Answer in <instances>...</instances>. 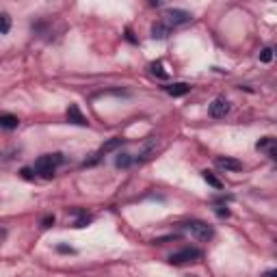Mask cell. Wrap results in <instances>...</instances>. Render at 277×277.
Wrapping results in <instances>:
<instances>
[{
    "label": "cell",
    "mask_w": 277,
    "mask_h": 277,
    "mask_svg": "<svg viewBox=\"0 0 277 277\" xmlns=\"http://www.w3.org/2000/svg\"><path fill=\"white\" fill-rule=\"evenodd\" d=\"M119 145H123V138H121V136H115V138H111V141H108V143H104V145H102V148H100V154L104 156V154H108V152L117 150Z\"/></svg>",
    "instance_id": "12"
},
{
    "label": "cell",
    "mask_w": 277,
    "mask_h": 277,
    "mask_svg": "<svg viewBox=\"0 0 277 277\" xmlns=\"http://www.w3.org/2000/svg\"><path fill=\"white\" fill-rule=\"evenodd\" d=\"M0 126H3L5 130H13V128L20 126V119L16 117V115L5 113V115H0Z\"/></svg>",
    "instance_id": "11"
},
{
    "label": "cell",
    "mask_w": 277,
    "mask_h": 277,
    "mask_svg": "<svg viewBox=\"0 0 277 277\" xmlns=\"http://www.w3.org/2000/svg\"><path fill=\"white\" fill-rule=\"evenodd\" d=\"M165 91L169 93L171 98H182V96H186V93L191 91V85H186V83H173V85H167Z\"/></svg>",
    "instance_id": "8"
},
{
    "label": "cell",
    "mask_w": 277,
    "mask_h": 277,
    "mask_svg": "<svg viewBox=\"0 0 277 277\" xmlns=\"http://www.w3.org/2000/svg\"><path fill=\"white\" fill-rule=\"evenodd\" d=\"M191 20H193V16L188 11H184V9H169V11L165 13V24L169 26V28L171 26L173 28H176V26H184Z\"/></svg>",
    "instance_id": "4"
},
{
    "label": "cell",
    "mask_w": 277,
    "mask_h": 277,
    "mask_svg": "<svg viewBox=\"0 0 277 277\" xmlns=\"http://www.w3.org/2000/svg\"><path fill=\"white\" fill-rule=\"evenodd\" d=\"M215 165L219 167V169H225V171H240L243 169V163L236 158H228V156H219L215 160Z\"/></svg>",
    "instance_id": "6"
},
{
    "label": "cell",
    "mask_w": 277,
    "mask_h": 277,
    "mask_svg": "<svg viewBox=\"0 0 277 277\" xmlns=\"http://www.w3.org/2000/svg\"><path fill=\"white\" fill-rule=\"evenodd\" d=\"M268 156H271V158L275 160V163H277V150H275V152H271V154H268Z\"/></svg>",
    "instance_id": "24"
},
{
    "label": "cell",
    "mask_w": 277,
    "mask_h": 277,
    "mask_svg": "<svg viewBox=\"0 0 277 277\" xmlns=\"http://www.w3.org/2000/svg\"><path fill=\"white\" fill-rule=\"evenodd\" d=\"M208 113L213 115L215 119H221V117H225V115L230 113V102L225 100V98H217V100L213 102V104H210Z\"/></svg>",
    "instance_id": "5"
},
{
    "label": "cell",
    "mask_w": 277,
    "mask_h": 277,
    "mask_svg": "<svg viewBox=\"0 0 277 277\" xmlns=\"http://www.w3.org/2000/svg\"><path fill=\"white\" fill-rule=\"evenodd\" d=\"M217 215L219 217H230V210L228 208H217Z\"/></svg>",
    "instance_id": "22"
},
{
    "label": "cell",
    "mask_w": 277,
    "mask_h": 277,
    "mask_svg": "<svg viewBox=\"0 0 277 277\" xmlns=\"http://www.w3.org/2000/svg\"><path fill=\"white\" fill-rule=\"evenodd\" d=\"M271 59H273V50H271V48H264V50L260 52V61H262V63H268Z\"/></svg>",
    "instance_id": "18"
},
{
    "label": "cell",
    "mask_w": 277,
    "mask_h": 277,
    "mask_svg": "<svg viewBox=\"0 0 277 277\" xmlns=\"http://www.w3.org/2000/svg\"><path fill=\"white\" fill-rule=\"evenodd\" d=\"M150 70H152V74H154L156 78H160V80H167V78H169V74H167V72L163 70V63H160V61H154V63H152Z\"/></svg>",
    "instance_id": "13"
},
{
    "label": "cell",
    "mask_w": 277,
    "mask_h": 277,
    "mask_svg": "<svg viewBox=\"0 0 277 277\" xmlns=\"http://www.w3.org/2000/svg\"><path fill=\"white\" fill-rule=\"evenodd\" d=\"M56 251H59V253H74V249L67 247V245H59V247H56Z\"/></svg>",
    "instance_id": "19"
},
{
    "label": "cell",
    "mask_w": 277,
    "mask_h": 277,
    "mask_svg": "<svg viewBox=\"0 0 277 277\" xmlns=\"http://www.w3.org/2000/svg\"><path fill=\"white\" fill-rule=\"evenodd\" d=\"M0 20H3V28H0V33L7 35V33H9V28H11V16H9V13H0Z\"/></svg>",
    "instance_id": "17"
},
{
    "label": "cell",
    "mask_w": 277,
    "mask_h": 277,
    "mask_svg": "<svg viewBox=\"0 0 277 277\" xmlns=\"http://www.w3.org/2000/svg\"><path fill=\"white\" fill-rule=\"evenodd\" d=\"M182 228H184V232H188V234H191L193 238H197V240H210L215 236L213 225H208L203 221H186Z\"/></svg>",
    "instance_id": "2"
},
{
    "label": "cell",
    "mask_w": 277,
    "mask_h": 277,
    "mask_svg": "<svg viewBox=\"0 0 277 277\" xmlns=\"http://www.w3.org/2000/svg\"><path fill=\"white\" fill-rule=\"evenodd\" d=\"M275 52H277V50H275Z\"/></svg>",
    "instance_id": "25"
},
{
    "label": "cell",
    "mask_w": 277,
    "mask_h": 277,
    "mask_svg": "<svg viewBox=\"0 0 277 277\" xmlns=\"http://www.w3.org/2000/svg\"><path fill=\"white\" fill-rule=\"evenodd\" d=\"M169 33H171V28L165 24V20H160V22H156V24L152 26V37H154V39H167V37H169Z\"/></svg>",
    "instance_id": "9"
},
{
    "label": "cell",
    "mask_w": 277,
    "mask_h": 277,
    "mask_svg": "<svg viewBox=\"0 0 277 277\" xmlns=\"http://www.w3.org/2000/svg\"><path fill=\"white\" fill-rule=\"evenodd\" d=\"M20 173H22V178H24V180H35V176H33L31 169H22Z\"/></svg>",
    "instance_id": "20"
},
{
    "label": "cell",
    "mask_w": 277,
    "mask_h": 277,
    "mask_svg": "<svg viewBox=\"0 0 277 277\" xmlns=\"http://www.w3.org/2000/svg\"><path fill=\"white\" fill-rule=\"evenodd\" d=\"M264 277H277V268H275V271H266Z\"/></svg>",
    "instance_id": "23"
},
{
    "label": "cell",
    "mask_w": 277,
    "mask_h": 277,
    "mask_svg": "<svg viewBox=\"0 0 277 277\" xmlns=\"http://www.w3.org/2000/svg\"><path fill=\"white\" fill-rule=\"evenodd\" d=\"M67 121L70 123H76V126H87V117L83 113H80V108L76 106V104H70V108H67Z\"/></svg>",
    "instance_id": "7"
},
{
    "label": "cell",
    "mask_w": 277,
    "mask_h": 277,
    "mask_svg": "<svg viewBox=\"0 0 277 277\" xmlns=\"http://www.w3.org/2000/svg\"><path fill=\"white\" fill-rule=\"evenodd\" d=\"M59 165H63V154H61V152H54V154H43V156H39L37 160H35V167H33V169L37 171L39 176H43V178H52Z\"/></svg>",
    "instance_id": "1"
},
{
    "label": "cell",
    "mask_w": 277,
    "mask_h": 277,
    "mask_svg": "<svg viewBox=\"0 0 277 277\" xmlns=\"http://www.w3.org/2000/svg\"><path fill=\"white\" fill-rule=\"evenodd\" d=\"M52 223H54V217H43V221H41L43 228H50Z\"/></svg>",
    "instance_id": "21"
},
{
    "label": "cell",
    "mask_w": 277,
    "mask_h": 277,
    "mask_svg": "<svg viewBox=\"0 0 277 277\" xmlns=\"http://www.w3.org/2000/svg\"><path fill=\"white\" fill-rule=\"evenodd\" d=\"M130 163H132L130 154H119L115 158V167H119V169H126V167H130Z\"/></svg>",
    "instance_id": "14"
},
{
    "label": "cell",
    "mask_w": 277,
    "mask_h": 277,
    "mask_svg": "<svg viewBox=\"0 0 277 277\" xmlns=\"http://www.w3.org/2000/svg\"><path fill=\"white\" fill-rule=\"evenodd\" d=\"M201 176H203V180H206L210 186H215V188H223L221 180H217V178H215V176H213V173H210V171H201Z\"/></svg>",
    "instance_id": "16"
},
{
    "label": "cell",
    "mask_w": 277,
    "mask_h": 277,
    "mask_svg": "<svg viewBox=\"0 0 277 277\" xmlns=\"http://www.w3.org/2000/svg\"><path fill=\"white\" fill-rule=\"evenodd\" d=\"M256 150H258V152H266V154H271V152L277 150V138H273V136H264V138H260V141L256 143Z\"/></svg>",
    "instance_id": "10"
},
{
    "label": "cell",
    "mask_w": 277,
    "mask_h": 277,
    "mask_svg": "<svg viewBox=\"0 0 277 277\" xmlns=\"http://www.w3.org/2000/svg\"><path fill=\"white\" fill-rule=\"evenodd\" d=\"M201 249H195V247H186V249H180L169 256V264H186V262H197L201 260Z\"/></svg>",
    "instance_id": "3"
},
{
    "label": "cell",
    "mask_w": 277,
    "mask_h": 277,
    "mask_svg": "<svg viewBox=\"0 0 277 277\" xmlns=\"http://www.w3.org/2000/svg\"><path fill=\"white\" fill-rule=\"evenodd\" d=\"M87 223H91V215H87V213H83V210H78V219H76L74 228H85Z\"/></svg>",
    "instance_id": "15"
}]
</instances>
